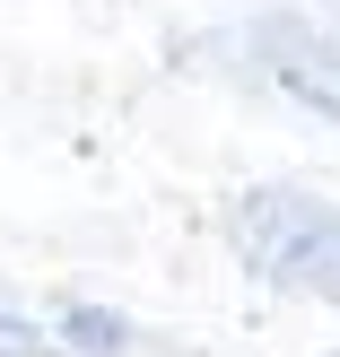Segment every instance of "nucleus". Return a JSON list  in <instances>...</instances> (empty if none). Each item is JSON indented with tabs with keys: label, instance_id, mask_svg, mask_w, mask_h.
Here are the masks:
<instances>
[{
	"label": "nucleus",
	"instance_id": "f257e3e1",
	"mask_svg": "<svg viewBox=\"0 0 340 357\" xmlns=\"http://www.w3.org/2000/svg\"><path fill=\"white\" fill-rule=\"evenodd\" d=\"M227 236H236V253L253 261L271 288L340 305V209L332 201H314V192H297V183H253L227 209Z\"/></svg>",
	"mask_w": 340,
	"mask_h": 357
},
{
	"label": "nucleus",
	"instance_id": "f03ea898",
	"mask_svg": "<svg viewBox=\"0 0 340 357\" xmlns=\"http://www.w3.org/2000/svg\"><path fill=\"white\" fill-rule=\"evenodd\" d=\"M244 61L288 105H306L314 122H340V44L332 35L297 26V17H262V26H244Z\"/></svg>",
	"mask_w": 340,
	"mask_h": 357
},
{
	"label": "nucleus",
	"instance_id": "7ed1b4c3",
	"mask_svg": "<svg viewBox=\"0 0 340 357\" xmlns=\"http://www.w3.org/2000/svg\"><path fill=\"white\" fill-rule=\"evenodd\" d=\"M61 340L87 349V357H114L122 340H131V323H122V314H105V305H70V314H61Z\"/></svg>",
	"mask_w": 340,
	"mask_h": 357
},
{
	"label": "nucleus",
	"instance_id": "20e7f679",
	"mask_svg": "<svg viewBox=\"0 0 340 357\" xmlns=\"http://www.w3.org/2000/svg\"><path fill=\"white\" fill-rule=\"evenodd\" d=\"M27 340H35V331H27V323H17V314H9V305H0V349H27Z\"/></svg>",
	"mask_w": 340,
	"mask_h": 357
}]
</instances>
